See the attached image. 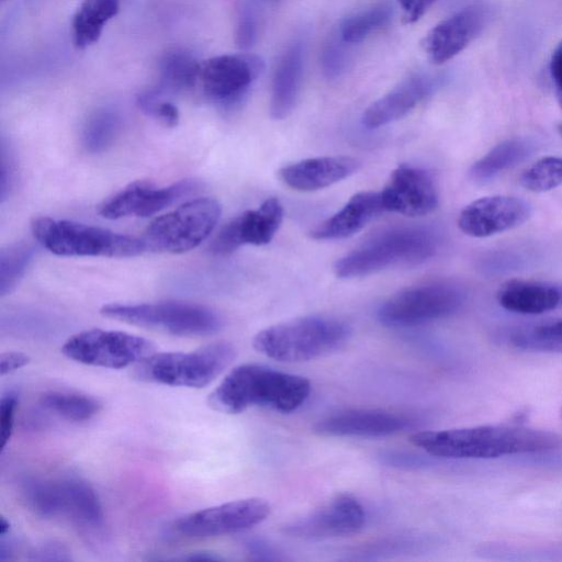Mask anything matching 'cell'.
I'll use <instances>...</instances> for the list:
<instances>
[{"mask_svg": "<svg viewBox=\"0 0 562 562\" xmlns=\"http://www.w3.org/2000/svg\"><path fill=\"white\" fill-rule=\"evenodd\" d=\"M382 212L380 192L361 191L353 194L338 212L315 226L310 236L316 240L347 238L360 232Z\"/></svg>", "mask_w": 562, "mask_h": 562, "instance_id": "obj_23", "label": "cell"}, {"mask_svg": "<svg viewBox=\"0 0 562 562\" xmlns=\"http://www.w3.org/2000/svg\"><path fill=\"white\" fill-rule=\"evenodd\" d=\"M138 108L147 115L155 117L168 127L177 126L179 122L178 108L164 99L156 88L140 92L136 98Z\"/></svg>", "mask_w": 562, "mask_h": 562, "instance_id": "obj_35", "label": "cell"}, {"mask_svg": "<svg viewBox=\"0 0 562 562\" xmlns=\"http://www.w3.org/2000/svg\"><path fill=\"white\" fill-rule=\"evenodd\" d=\"M438 86L439 78L430 75L419 74L403 80L363 112V125L378 128L402 119L430 95Z\"/></svg>", "mask_w": 562, "mask_h": 562, "instance_id": "obj_21", "label": "cell"}, {"mask_svg": "<svg viewBox=\"0 0 562 562\" xmlns=\"http://www.w3.org/2000/svg\"><path fill=\"white\" fill-rule=\"evenodd\" d=\"M304 46L293 42L277 64L271 86L270 115L283 120L293 111L302 82Z\"/></svg>", "mask_w": 562, "mask_h": 562, "instance_id": "obj_25", "label": "cell"}, {"mask_svg": "<svg viewBox=\"0 0 562 562\" xmlns=\"http://www.w3.org/2000/svg\"><path fill=\"white\" fill-rule=\"evenodd\" d=\"M391 18L392 10L387 5H379L349 16L340 24V37L345 43H360L372 32L385 26Z\"/></svg>", "mask_w": 562, "mask_h": 562, "instance_id": "obj_33", "label": "cell"}, {"mask_svg": "<svg viewBox=\"0 0 562 562\" xmlns=\"http://www.w3.org/2000/svg\"><path fill=\"white\" fill-rule=\"evenodd\" d=\"M154 351V344L144 337L100 328L77 333L61 347V352L76 362L109 369L136 364Z\"/></svg>", "mask_w": 562, "mask_h": 562, "instance_id": "obj_11", "label": "cell"}, {"mask_svg": "<svg viewBox=\"0 0 562 562\" xmlns=\"http://www.w3.org/2000/svg\"><path fill=\"white\" fill-rule=\"evenodd\" d=\"M27 507L43 518H65L95 529L103 524V510L93 487L78 476L27 481L23 490Z\"/></svg>", "mask_w": 562, "mask_h": 562, "instance_id": "obj_7", "label": "cell"}, {"mask_svg": "<svg viewBox=\"0 0 562 562\" xmlns=\"http://www.w3.org/2000/svg\"><path fill=\"white\" fill-rule=\"evenodd\" d=\"M18 408V396L14 392L2 395L0 401V436L1 449H4L12 437L14 418Z\"/></svg>", "mask_w": 562, "mask_h": 562, "instance_id": "obj_36", "label": "cell"}, {"mask_svg": "<svg viewBox=\"0 0 562 562\" xmlns=\"http://www.w3.org/2000/svg\"><path fill=\"white\" fill-rule=\"evenodd\" d=\"M510 340L524 350L562 352V319L521 327Z\"/></svg>", "mask_w": 562, "mask_h": 562, "instance_id": "obj_30", "label": "cell"}, {"mask_svg": "<svg viewBox=\"0 0 562 562\" xmlns=\"http://www.w3.org/2000/svg\"><path fill=\"white\" fill-rule=\"evenodd\" d=\"M436 1L437 0H398V4L402 9V22L404 24L416 23Z\"/></svg>", "mask_w": 562, "mask_h": 562, "instance_id": "obj_39", "label": "cell"}, {"mask_svg": "<svg viewBox=\"0 0 562 562\" xmlns=\"http://www.w3.org/2000/svg\"><path fill=\"white\" fill-rule=\"evenodd\" d=\"M120 124L121 120L116 111L106 108L98 110L85 125L83 147L92 154L103 151L114 142Z\"/></svg>", "mask_w": 562, "mask_h": 562, "instance_id": "obj_31", "label": "cell"}, {"mask_svg": "<svg viewBox=\"0 0 562 562\" xmlns=\"http://www.w3.org/2000/svg\"><path fill=\"white\" fill-rule=\"evenodd\" d=\"M384 212L409 217L424 216L434 212L439 195L431 175L419 167L401 165L392 171L380 191Z\"/></svg>", "mask_w": 562, "mask_h": 562, "instance_id": "obj_15", "label": "cell"}, {"mask_svg": "<svg viewBox=\"0 0 562 562\" xmlns=\"http://www.w3.org/2000/svg\"><path fill=\"white\" fill-rule=\"evenodd\" d=\"M271 512L260 497H247L190 513L175 521V530L190 538H210L247 530Z\"/></svg>", "mask_w": 562, "mask_h": 562, "instance_id": "obj_13", "label": "cell"}, {"mask_svg": "<svg viewBox=\"0 0 562 562\" xmlns=\"http://www.w3.org/2000/svg\"><path fill=\"white\" fill-rule=\"evenodd\" d=\"M2 1H5V0H2Z\"/></svg>", "mask_w": 562, "mask_h": 562, "instance_id": "obj_47", "label": "cell"}, {"mask_svg": "<svg viewBox=\"0 0 562 562\" xmlns=\"http://www.w3.org/2000/svg\"><path fill=\"white\" fill-rule=\"evenodd\" d=\"M465 293L449 282H432L404 289L385 300L376 316L387 327H412L448 317L462 306Z\"/></svg>", "mask_w": 562, "mask_h": 562, "instance_id": "obj_10", "label": "cell"}, {"mask_svg": "<svg viewBox=\"0 0 562 562\" xmlns=\"http://www.w3.org/2000/svg\"><path fill=\"white\" fill-rule=\"evenodd\" d=\"M235 357L236 349L227 341L190 352L153 353L136 363L134 376L145 382L200 389L215 380Z\"/></svg>", "mask_w": 562, "mask_h": 562, "instance_id": "obj_6", "label": "cell"}, {"mask_svg": "<svg viewBox=\"0 0 562 562\" xmlns=\"http://www.w3.org/2000/svg\"><path fill=\"white\" fill-rule=\"evenodd\" d=\"M199 188L191 179L181 180L167 187H156L145 180L130 183L106 199L99 207L101 216L117 220L131 215L151 216Z\"/></svg>", "mask_w": 562, "mask_h": 562, "instance_id": "obj_16", "label": "cell"}, {"mask_svg": "<svg viewBox=\"0 0 562 562\" xmlns=\"http://www.w3.org/2000/svg\"><path fill=\"white\" fill-rule=\"evenodd\" d=\"M9 531H10V522L5 517L1 516L0 517V536H1V538L5 537L9 533Z\"/></svg>", "mask_w": 562, "mask_h": 562, "instance_id": "obj_45", "label": "cell"}, {"mask_svg": "<svg viewBox=\"0 0 562 562\" xmlns=\"http://www.w3.org/2000/svg\"><path fill=\"white\" fill-rule=\"evenodd\" d=\"M488 18L485 5L475 3L463 8L435 25L424 37V52L436 65L461 53L483 30Z\"/></svg>", "mask_w": 562, "mask_h": 562, "instance_id": "obj_19", "label": "cell"}, {"mask_svg": "<svg viewBox=\"0 0 562 562\" xmlns=\"http://www.w3.org/2000/svg\"><path fill=\"white\" fill-rule=\"evenodd\" d=\"M409 441L428 454L453 459H491L560 448L555 432L517 425H485L415 432Z\"/></svg>", "mask_w": 562, "mask_h": 562, "instance_id": "obj_1", "label": "cell"}, {"mask_svg": "<svg viewBox=\"0 0 562 562\" xmlns=\"http://www.w3.org/2000/svg\"><path fill=\"white\" fill-rule=\"evenodd\" d=\"M31 228L35 239L58 256L124 258L146 250L143 239L72 221L42 216Z\"/></svg>", "mask_w": 562, "mask_h": 562, "instance_id": "obj_5", "label": "cell"}, {"mask_svg": "<svg viewBox=\"0 0 562 562\" xmlns=\"http://www.w3.org/2000/svg\"><path fill=\"white\" fill-rule=\"evenodd\" d=\"M40 404L46 411L69 422H87L101 409V403L86 394L69 391H48L41 395Z\"/></svg>", "mask_w": 562, "mask_h": 562, "instance_id": "obj_29", "label": "cell"}, {"mask_svg": "<svg viewBox=\"0 0 562 562\" xmlns=\"http://www.w3.org/2000/svg\"><path fill=\"white\" fill-rule=\"evenodd\" d=\"M200 65L196 58L183 48H172L159 61V83L156 89L167 92H183L198 85Z\"/></svg>", "mask_w": 562, "mask_h": 562, "instance_id": "obj_28", "label": "cell"}, {"mask_svg": "<svg viewBox=\"0 0 562 562\" xmlns=\"http://www.w3.org/2000/svg\"><path fill=\"white\" fill-rule=\"evenodd\" d=\"M550 75L553 82L558 103L562 109V42L554 49L551 56Z\"/></svg>", "mask_w": 562, "mask_h": 562, "instance_id": "obj_42", "label": "cell"}, {"mask_svg": "<svg viewBox=\"0 0 562 562\" xmlns=\"http://www.w3.org/2000/svg\"><path fill=\"white\" fill-rule=\"evenodd\" d=\"M531 215L530 204L516 196L491 195L469 203L458 217L459 228L469 236L483 238L522 225Z\"/></svg>", "mask_w": 562, "mask_h": 562, "instance_id": "obj_18", "label": "cell"}, {"mask_svg": "<svg viewBox=\"0 0 562 562\" xmlns=\"http://www.w3.org/2000/svg\"><path fill=\"white\" fill-rule=\"evenodd\" d=\"M349 325L336 317L308 315L269 326L256 334L254 348L280 362H301L326 356L350 337Z\"/></svg>", "mask_w": 562, "mask_h": 562, "instance_id": "obj_3", "label": "cell"}, {"mask_svg": "<svg viewBox=\"0 0 562 562\" xmlns=\"http://www.w3.org/2000/svg\"><path fill=\"white\" fill-rule=\"evenodd\" d=\"M283 205L277 198L265 200L225 224L210 245L216 256H227L243 245L262 246L274 237L283 220Z\"/></svg>", "mask_w": 562, "mask_h": 562, "instance_id": "obj_17", "label": "cell"}, {"mask_svg": "<svg viewBox=\"0 0 562 562\" xmlns=\"http://www.w3.org/2000/svg\"><path fill=\"white\" fill-rule=\"evenodd\" d=\"M263 69V60L257 55H218L201 63L198 83L210 101L233 106L245 98Z\"/></svg>", "mask_w": 562, "mask_h": 562, "instance_id": "obj_12", "label": "cell"}, {"mask_svg": "<svg viewBox=\"0 0 562 562\" xmlns=\"http://www.w3.org/2000/svg\"><path fill=\"white\" fill-rule=\"evenodd\" d=\"M34 248L30 243H15L3 248L0 254V293H11L24 276L32 258Z\"/></svg>", "mask_w": 562, "mask_h": 562, "instance_id": "obj_32", "label": "cell"}, {"mask_svg": "<svg viewBox=\"0 0 562 562\" xmlns=\"http://www.w3.org/2000/svg\"><path fill=\"white\" fill-rule=\"evenodd\" d=\"M402 414L385 409L353 408L337 412L317 420L314 430L331 437H386L409 426Z\"/></svg>", "mask_w": 562, "mask_h": 562, "instance_id": "obj_20", "label": "cell"}, {"mask_svg": "<svg viewBox=\"0 0 562 562\" xmlns=\"http://www.w3.org/2000/svg\"><path fill=\"white\" fill-rule=\"evenodd\" d=\"M184 561H222L224 558L211 551H194L181 557Z\"/></svg>", "mask_w": 562, "mask_h": 562, "instance_id": "obj_44", "label": "cell"}, {"mask_svg": "<svg viewBox=\"0 0 562 562\" xmlns=\"http://www.w3.org/2000/svg\"><path fill=\"white\" fill-rule=\"evenodd\" d=\"M220 215L221 206L216 200H190L148 225L143 237L146 249L169 254L189 251L207 238Z\"/></svg>", "mask_w": 562, "mask_h": 562, "instance_id": "obj_9", "label": "cell"}, {"mask_svg": "<svg viewBox=\"0 0 562 562\" xmlns=\"http://www.w3.org/2000/svg\"><path fill=\"white\" fill-rule=\"evenodd\" d=\"M256 38V23L250 12H244L236 27V43L240 48H249Z\"/></svg>", "mask_w": 562, "mask_h": 562, "instance_id": "obj_41", "label": "cell"}, {"mask_svg": "<svg viewBox=\"0 0 562 562\" xmlns=\"http://www.w3.org/2000/svg\"><path fill=\"white\" fill-rule=\"evenodd\" d=\"M559 134L562 136V123L558 126Z\"/></svg>", "mask_w": 562, "mask_h": 562, "instance_id": "obj_46", "label": "cell"}, {"mask_svg": "<svg viewBox=\"0 0 562 562\" xmlns=\"http://www.w3.org/2000/svg\"><path fill=\"white\" fill-rule=\"evenodd\" d=\"M366 525V510L349 494H339L312 513L286 524L284 533L302 539L349 536Z\"/></svg>", "mask_w": 562, "mask_h": 562, "instance_id": "obj_14", "label": "cell"}, {"mask_svg": "<svg viewBox=\"0 0 562 562\" xmlns=\"http://www.w3.org/2000/svg\"><path fill=\"white\" fill-rule=\"evenodd\" d=\"M311 393V382L301 375L259 363L234 368L210 394L209 404L226 414L260 406L281 413L301 407Z\"/></svg>", "mask_w": 562, "mask_h": 562, "instance_id": "obj_2", "label": "cell"}, {"mask_svg": "<svg viewBox=\"0 0 562 562\" xmlns=\"http://www.w3.org/2000/svg\"><path fill=\"white\" fill-rule=\"evenodd\" d=\"M432 232L420 227H400L384 232L339 258L334 265L338 278L368 276L400 263H417L437 250Z\"/></svg>", "mask_w": 562, "mask_h": 562, "instance_id": "obj_4", "label": "cell"}, {"mask_svg": "<svg viewBox=\"0 0 562 562\" xmlns=\"http://www.w3.org/2000/svg\"><path fill=\"white\" fill-rule=\"evenodd\" d=\"M245 548L247 554L252 560L259 561H278L283 558L280 557L279 552L276 549L267 543L266 541L257 538H251L245 541Z\"/></svg>", "mask_w": 562, "mask_h": 562, "instance_id": "obj_40", "label": "cell"}, {"mask_svg": "<svg viewBox=\"0 0 562 562\" xmlns=\"http://www.w3.org/2000/svg\"><path fill=\"white\" fill-rule=\"evenodd\" d=\"M359 162L349 156L307 158L282 167L278 176L289 188L311 192L337 183L357 171Z\"/></svg>", "mask_w": 562, "mask_h": 562, "instance_id": "obj_22", "label": "cell"}, {"mask_svg": "<svg viewBox=\"0 0 562 562\" xmlns=\"http://www.w3.org/2000/svg\"><path fill=\"white\" fill-rule=\"evenodd\" d=\"M100 313L112 319L180 337L209 336L218 331L222 319L213 310L188 302L106 304Z\"/></svg>", "mask_w": 562, "mask_h": 562, "instance_id": "obj_8", "label": "cell"}, {"mask_svg": "<svg viewBox=\"0 0 562 562\" xmlns=\"http://www.w3.org/2000/svg\"><path fill=\"white\" fill-rule=\"evenodd\" d=\"M121 0H82L71 22L76 48L86 49L101 37L108 22L120 11Z\"/></svg>", "mask_w": 562, "mask_h": 562, "instance_id": "obj_26", "label": "cell"}, {"mask_svg": "<svg viewBox=\"0 0 562 562\" xmlns=\"http://www.w3.org/2000/svg\"><path fill=\"white\" fill-rule=\"evenodd\" d=\"M30 559L35 561H69L71 557L64 544L50 541L34 548Z\"/></svg>", "mask_w": 562, "mask_h": 562, "instance_id": "obj_37", "label": "cell"}, {"mask_svg": "<svg viewBox=\"0 0 562 562\" xmlns=\"http://www.w3.org/2000/svg\"><path fill=\"white\" fill-rule=\"evenodd\" d=\"M499 305L519 314H543L562 306V284L514 279L498 289Z\"/></svg>", "mask_w": 562, "mask_h": 562, "instance_id": "obj_24", "label": "cell"}, {"mask_svg": "<svg viewBox=\"0 0 562 562\" xmlns=\"http://www.w3.org/2000/svg\"><path fill=\"white\" fill-rule=\"evenodd\" d=\"M30 362V357L20 351L2 352L0 356V373L9 374L15 370L25 367Z\"/></svg>", "mask_w": 562, "mask_h": 562, "instance_id": "obj_43", "label": "cell"}, {"mask_svg": "<svg viewBox=\"0 0 562 562\" xmlns=\"http://www.w3.org/2000/svg\"><path fill=\"white\" fill-rule=\"evenodd\" d=\"M520 184L532 192L562 186V157L548 156L537 160L521 173Z\"/></svg>", "mask_w": 562, "mask_h": 562, "instance_id": "obj_34", "label": "cell"}, {"mask_svg": "<svg viewBox=\"0 0 562 562\" xmlns=\"http://www.w3.org/2000/svg\"><path fill=\"white\" fill-rule=\"evenodd\" d=\"M532 149L533 143L526 138L503 140L471 166L469 176L476 183H486L522 161Z\"/></svg>", "mask_w": 562, "mask_h": 562, "instance_id": "obj_27", "label": "cell"}, {"mask_svg": "<svg viewBox=\"0 0 562 562\" xmlns=\"http://www.w3.org/2000/svg\"><path fill=\"white\" fill-rule=\"evenodd\" d=\"M345 56L342 48L337 43H329L322 55L323 69L328 77L337 76L344 66Z\"/></svg>", "mask_w": 562, "mask_h": 562, "instance_id": "obj_38", "label": "cell"}]
</instances>
